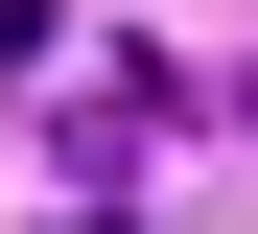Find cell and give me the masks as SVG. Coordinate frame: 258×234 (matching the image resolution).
<instances>
[{
    "label": "cell",
    "mask_w": 258,
    "mask_h": 234,
    "mask_svg": "<svg viewBox=\"0 0 258 234\" xmlns=\"http://www.w3.org/2000/svg\"><path fill=\"white\" fill-rule=\"evenodd\" d=\"M164 117H188V94H164V70H94V94H71V117H47V164H71V187H94V211H117Z\"/></svg>",
    "instance_id": "6da1fadb"
},
{
    "label": "cell",
    "mask_w": 258,
    "mask_h": 234,
    "mask_svg": "<svg viewBox=\"0 0 258 234\" xmlns=\"http://www.w3.org/2000/svg\"><path fill=\"white\" fill-rule=\"evenodd\" d=\"M71 234H117V211H71Z\"/></svg>",
    "instance_id": "7a4b0ae2"
}]
</instances>
